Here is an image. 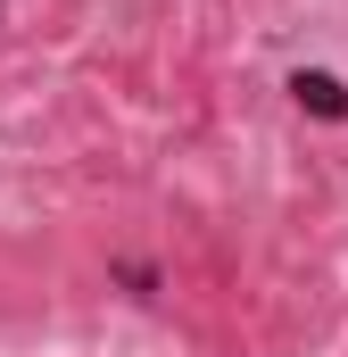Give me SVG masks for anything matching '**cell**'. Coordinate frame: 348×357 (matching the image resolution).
Listing matches in <instances>:
<instances>
[{"mask_svg":"<svg viewBox=\"0 0 348 357\" xmlns=\"http://www.w3.org/2000/svg\"><path fill=\"white\" fill-rule=\"evenodd\" d=\"M290 100H299L307 116H332V125L348 116V84H340V75H324V67H299V75H290Z\"/></svg>","mask_w":348,"mask_h":357,"instance_id":"cell-1","label":"cell"},{"mask_svg":"<svg viewBox=\"0 0 348 357\" xmlns=\"http://www.w3.org/2000/svg\"><path fill=\"white\" fill-rule=\"evenodd\" d=\"M0 17H8V0H0Z\"/></svg>","mask_w":348,"mask_h":357,"instance_id":"cell-2","label":"cell"}]
</instances>
